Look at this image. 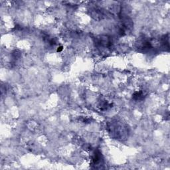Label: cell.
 <instances>
[{
  "instance_id": "3957f363",
  "label": "cell",
  "mask_w": 170,
  "mask_h": 170,
  "mask_svg": "<svg viewBox=\"0 0 170 170\" xmlns=\"http://www.w3.org/2000/svg\"><path fill=\"white\" fill-rule=\"evenodd\" d=\"M145 96L142 90L135 92L132 95V98L135 100H142L144 98Z\"/></svg>"
},
{
  "instance_id": "7a4b0ae2",
  "label": "cell",
  "mask_w": 170,
  "mask_h": 170,
  "mask_svg": "<svg viewBox=\"0 0 170 170\" xmlns=\"http://www.w3.org/2000/svg\"><path fill=\"white\" fill-rule=\"evenodd\" d=\"M102 160V156L101 152L99 150H97L94 152L93 154V156L92 158V164L96 166V165H98L101 163V161Z\"/></svg>"
},
{
  "instance_id": "277c9868",
  "label": "cell",
  "mask_w": 170,
  "mask_h": 170,
  "mask_svg": "<svg viewBox=\"0 0 170 170\" xmlns=\"http://www.w3.org/2000/svg\"><path fill=\"white\" fill-rule=\"evenodd\" d=\"M63 46H59V47H58L57 50H56V51H57L58 53H60V52H61V51H63Z\"/></svg>"
},
{
  "instance_id": "6da1fadb",
  "label": "cell",
  "mask_w": 170,
  "mask_h": 170,
  "mask_svg": "<svg viewBox=\"0 0 170 170\" xmlns=\"http://www.w3.org/2000/svg\"><path fill=\"white\" fill-rule=\"evenodd\" d=\"M95 43L96 45L104 47H109L112 45V41L108 36H100L96 39Z\"/></svg>"
}]
</instances>
